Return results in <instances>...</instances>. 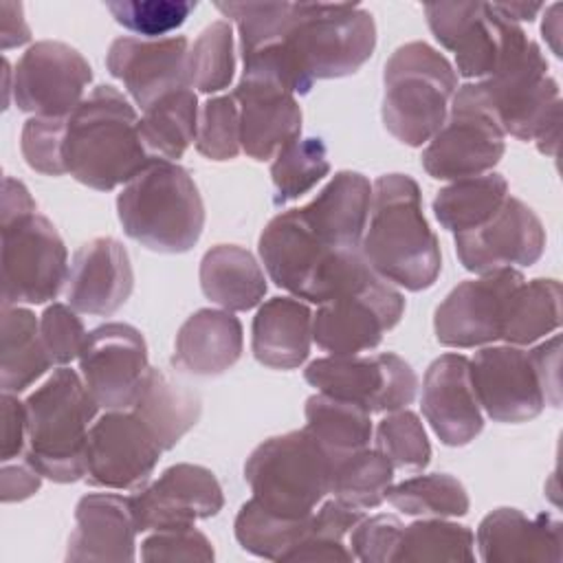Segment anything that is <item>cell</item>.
Returning <instances> with one entry per match:
<instances>
[{
  "instance_id": "obj_1",
  "label": "cell",
  "mask_w": 563,
  "mask_h": 563,
  "mask_svg": "<svg viewBox=\"0 0 563 563\" xmlns=\"http://www.w3.org/2000/svg\"><path fill=\"white\" fill-rule=\"evenodd\" d=\"M376 24L361 4L290 2L279 42L244 55V70L268 73L295 95L319 79L354 75L374 53Z\"/></svg>"
},
{
  "instance_id": "obj_2",
  "label": "cell",
  "mask_w": 563,
  "mask_h": 563,
  "mask_svg": "<svg viewBox=\"0 0 563 563\" xmlns=\"http://www.w3.org/2000/svg\"><path fill=\"white\" fill-rule=\"evenodd\" d=\"M361 253L369 268L405 290L431 288L442 268L435 233L422 213L418 183L407 174H385L372 185Z\"/></svg>"
},
{
  "instance_id": "obj_3",
  "label": "cell",
  "mask_w": 563,
  "mask_h": 563,
  "mask_svg": "<svg viewBox=\"0 0 563 563\" xmlns=\"http://www.w3.org/2000/svg\"><path fill=\"white\" fill-rule=\"evenodd\" d=\"M150 161L136 110L114 86H97L66 117L64 167L77 183L110 191L130 183Z\"/></svg>"
},
{
  "instance_id": "obj_4",
  "label": "cell",
  "mask_w": 563,
  "mask_h": 563,
  "mask_svg": "<svg viewBox=\"0 0 563 563\" xmlns=\"http://www.w3.org/2000/svg\"><path fill=\"white\" fill-rule=\"evenodd\" d=\"M490 114L504 134L534 141L539 152L554 156L561 132L559 84L548 75V62L537 42L517 53L488 79L464 84L453 95Z\"/></svg>"
},
{
  "instance_id": "obj_5",
  "label": "cell",
  "mask_w": 563,
  "mask_h": 563,
  "mask_svg": "<svg viewBox=\"0 0 563 563\" xmlns=\"http://www.w3.org/2000/svg\"><path fill=\"white\" fill-rule=\"evenodd\" d=\"M257 251L275 286L312 303L332 299L372 271L361 249H343L323 240L301 207L277 213L264 227Z\"/></svg>"
},
{
  "instance_id": "obj_6",
  "label": "cell",
  "mask_w": 563,
  "mask_h": 563,
  "mask_svg": "<svg viewBox=\"0 0 563 563\" xmlns=\"http://www.w3.org/2000/svg\"><path fill=\"white\" fill-rule=\"evenodd\" d=\"M128 238L156 253L189 251L205 229V205L185 167L152 158L117 196Z\"/></svg>"
},
{
  "instance_id": "obj_7",
  "label": "cell",
  "mask_w": 563,
  "mask_h": 563,
  "mask_svg": "<svg viewBox=\"0 0 563 563\" xmlns=\"http://www.w3.org/2000/svg\"><path fill=\"white\" fill-rule=\"evenodd\" d=\"M24 457L42 477L70 484L86 475V442L97 400L75 369L59 367L26 400Z\"/></svg>"
},
{
  "instance_id": "obj_8",
  "label": "cell",
  "mask_w": 563,
  "mask_h": 563,
  "mask_svg": "<svg viewBox=\"0 0 563 563\" xmlns=\"http://www.w3.org/2000/svg\"><path fill=\"white\" fill-rule=\"evenodd\" d=\"M383 123L409 147H420L442 128L457 90L449 59L427 42L398 46L383 73Z\"/></svg>"
},
{
  "instance_id": "obj_9",
  "label": "cell",
  "mask_w": 563,
  "mask_h": 563,
  "mask_svg": "<svg viewBox=\"0 0 563 563\" xmlns=\"http://www.w3.org/2000/svg\"><path fill=\"white\" fill-rule=\"evenodd\" d=\"M334 462L306 431H288L257 444L244 464V479L253 499L264 508L306 519L330 493Z\"/></svg>"
},
{
  "instance_id": "obj_10",
  "label": "cell",
  "mask_w": 563,
  "mask_h": 563,
  "mask_svg": "<svg viewBox=\"0 0 563 563\" xmlns=\"http://www.w3.org/2000/svg\"><path fill=\"white\" fill-rule=\"evenodd\" d=\"M424 15L433 37L455 53L457 73L466 79H488L530 42L490 2H429Z\"/></svg>"
},
{
  "instance_id": "obj_11",
  "label": "cell",
  "mask_w": 563,
  "mask_h": 563,
  "mask_svg": "<svg viewBox=\"0 0 563 563\" xmlns=\"http://www.w3.org/2000/svg\"><path fill=\"white\" fill-rule=\"evenodd\" d=\"M2 306L46 303L68 282V251L53 222L37 211L0 222Z\"/></svg>"
},
{
  "instance_id": "obj_12",
  "label": "cell",
  "mask_w": 563,
  "mask_h": 563,
  "mask_svg": "<svg viewBox=\"0 0 563 563\" xmlns=\"http://www.w3.org/2000/svg\"><path fill=\"white\" fill-rule=\"evenodd\" d=\"M319 306L312 317V341L330 354H361L376 347L400 321L405 297L369 271Z\"/></svg>"
},
{
  "instance_id": "obj_13",
  "label": "cell",
  "mask_w": 563,
  "mask_h": 563,
  "mask_svg": "<svg viewBox=\"0 0 563 563\" xmlns=\"http://www.w3.org/2000/svg\"><path fill=\"white\" fill-rule=\"evenodd\" d=\"M303 378L319 394L356 402L369 413L405 409L418 391L413 367L394 352L330 354L312 361L303 369Z\"/></svg>"
},
{
  "instance_id": "obj_14",
  "label": "cell",
  "mask_w": 563,
  "mask_h": 563,
  "mask_svg": "<svg viewBox=\"0 0 563 563\" xmlns=\"http://www.w3.org/2000/svg\"><path fill=\"white\" fill-rule=\"evenodd\" d=\"M163 449L130 409H112L92 422L86 442V475L90 486L130 490L150 482Z\"/></svg>"
},
{
  "instance_id": "obj_15",
  "label": "cell",
  "mask_w": 563,
  "mask_h": 563,
  "mask_svg": "<svg viewBox=\"0 0 563 563\" xmlns=\"http://www.w3.org/2000/svg\"><path fill=\"white\" fill-rule=\"evenodd\" d=\"M92 81L86 57L55 40H42L26 48L13 70V101L33 117H68Z\"/></svg>"
},
{
  "instance_id": "obj_16",
  "label": "cell",
  "mask_w": 563,
  "mask_h": 563,
  "mask_svg": "<svg viewBox=\"0 0 563 563\" xmlns=\"http://www.w3.org/2000/svg\"><path fill=\"white\" fill-rule=\"evenodd\" d=\"M79 369L99 407L130 409L150 372L143 334L121 321L90 330L79 354Z\"/></svg>"
},
{
  "instance_id": "obj_17",
  "label": "cell",
  "mask_w": 563,
  "mask_h": 563,
  "mask_svg": "<svg viewBox=\"0 0 563 563\" xmlns=\"http://www.w3.org/2000/svg\"><path fill=\"white\" fill-rule=\"evenodd\" d=\"M128 501L136 530L147 532L189 528L198 519L216 517L224 506V495L207 466L183 462L139 486Z\"/></svg>"
},
{
  "instance_id": "obj_18",
  "label": "cell",
  "mask_w": 563,
  "mask_h": 563,
  "mask_svg": "<svg viewBox=\"0 0 563 563\" xmlns=\"http://www.w3.org/2000/svg\"><path fill=\"white\" fill-rule=\"evenodd\" d=\"M521 282L519 271L499 268L457 284L435 310V339L460 350L501 339L508 299Z\"/></svg>"
},
{
  "instance_id": "obj_19",
  "label": "cell",
  "mask_w": 563,
  "mask_h": 563,
  "mask_svg": "<svg viewBox=\"0 0 563 563\" xmlns=\"http://www.w3.org/2000/svg\"><path fill=\"white\" fill-rule=\"evenodd\" d=\"M479 407L495 422H526L548 405L530 350L519 345L482 347L471 361Z\"/></svg>"
},
{
  "instance_id": "obj_20",
  "label": "cell",
  "mask_w": 563,
  "mask_h": 563,
  "mask_svg": "<svg viewBox=\"0 0 563 563\" xmlns=\"http://www.w3.org/2000/svg\"><path fill=\"white\" fill-rule=\"evenodd\" d=\"M504 136L490 114L453 99L446 121L422 150V167L438 180L482 176L504 156Z\"/></svg>"
},
{
  "instance_id": "obj_21",
  "label": "cell",
  "mask_w": 563,
  "mask_h": 563,
  "mask_svg": "<svg viewBox=\"0 0 563 563\" xmlns=\"http://www.w3.org/2000/svg\"><path fill=\"white\" fill-rule=\"evenodd\" d=\"M545 249V229L539 216L519 198L508 196L497 213L477 229L455 233L460 264L477 275L499 268L530 266Z\"/></svg>"
},
{
  "instance_id": "obj_22",
  "label": "cell",
  "mask_w": 563,
  "mask_h": 563,
  "mask_svg": "<svg viewBox=\"0 0 563 563\" xmlns=\"http://www.w3.org/2000/svg\"><path fill=\"white\" fill-rule=\"evenodd\" d=\"M189 42L183 35L172 37H117L106 55L112 77L123 81L125 90L141 110H147L161 97L189 88Z\"/></svg>"
},
{
  "instance_id": "obj_23",
  "label": "cell",
  "mask_w": 563,
  "mask_h": 563,
  "mask_svg": "<svg viewBox=\"0 0 563 563\" xmlns=\"http://www.w3.org/2000/svg\"><path fill=\"white\" fill-rule=\"evenodd\" d=\"M233 99L240 110V143L246 156L268 161L301 136V108L295 92L277 77L242 70Z\"/></svg>"
},
{
  "instance_id": "obj_24",
  "label": "cell",
  "mask_w": 563,
  "mask_h": 563,
  "mask_svg": "<svg viewBox=\"0 0 563 563\" xmlns=\"http://www.w3.org/2000/svg\"><path fill=\"white\" fill-rule=\"evenodd\" d=\"M420 405L433 433L446 446H464L484 429L471 361L462 354H442L427 367Z\"/></svg>"
},
{
  "instance_id": "obj_25",
  "label": "cell",
  "mask_w": 563,
  "mask_h": 563,
  "mask_svg": "<svg viewBox=\"0 0 563 563\" xmlns=\"http://www.w3.org/2000/svg\"><path fill=\"white\" fill-rule=\"evenodd\" d=\"M134 271L125 246L114 238H92L70 262L66 299L77 312L108 317L132 295Z\"/></svg>"
},
{
  "instance_id": "obj_26",
  "label": "cell",
  "mask_w": 563,
  "mask_h": 563,
  "mask_svg": "<svg viewBox=\"0 0 563 563\" xmlns=\"http://www.w3.org/2000/svg\"><path fill=\"white\" fill-rule=\"evenodd\" d=\"M479 559L486 563H561L563 523L552 515L528 517L495 508L477 526Z\"/></svg>"
},
{
  "instance_id": "obj_27",
  "label": "cell",
  "mask_w": 563,
  "mask_h": 563,
  "mask_svg": "<svg viewBox=\"0 0 563 563\" xmlns=\"http://www.w3.org/2000/svg\"><path fill=\"white\" fill-rule=\"evenodd\" d=\"M136 532L128 497L84 495L75 506V530L68 539L66 561H134Z\"/></svg>"
},
{
  "instance_id": "obj_28",
  "label": "cell",
  "mask_w": 563,
  "mask_h": 563,
  "mask_svg": "<svg viewBox=\"0 0 563 563\" xmlns=\"http://www.w3.org/2000/svg\"><path fill=\"white\" fill-rule=\"evenodd\" d=\"M242 347V323L233 312L200 308L178 328L172 363L194 376H218L240 361Z\"/></svg>"
},
{
  "instance_id": "obj_29",
  "label": "cell",
  "mask_w": 563,
  "mask_h": 563,
  "mask_svg": "<svg viewBox=\"0 0 563 563\" xmlns=\"http://www.w3.org/2000/svg\"><path fill=\"white\" fill-rule=\"evenodd\" d=\"M312 343V312L297 297H273L253 317L251 352L271 369H295Z\"/></svg>"
},
{
  "instance_id": "obj_30",
  "label": "cell",
  "mask_w": 563,
  "mask_h": 563,
  "mask_svg": "<svg viewBox=\"0 0 563 563\" xmlns=\"http://www.w3.org/2000/svg\"><path fill=\"white\" fill-rule=\"evenodd\" d=\"M372 205V185L358 172H336L330 183L301 207L310 227L330 244L361 249Z\"/></svg>"
},
{
  "instance_id": "obj_31",
  "label": "cell",
  "mask_w": 563,
  "mask_h": 563,
  "mask_svg": "<svg viewBox=\"0 0 563 563\" xmlns=\"http://www.w3.org/2000/svg\"><path fill=\"white\" fill-rule=\"evenodd\" d=\"M198 277L205 297L229 312L251 310L266 295L262 266L238 244L211 246L200 260Z\"/></svg>"
},
{
  "instance_id": "obj_32",
  "label": "cell",
  "mask_w": 563,
  "mask_h": 563,
  "mask_svg": "<svg viewBox=\"0 0 563 563\" xmlns=\"http://www.w3.org/2000/svg\"><path fill=\"white\" fill-rule=\"evenodd\" d=\"M130 409L143 420L163 451L174 449L198 422L202 411L198 394L174 383L167 374L154 367H150Z\"/></svg>"
},
{
  "instance_id": "obj_33",
  "label": "cell",
  "mask_w": 563,
  "mask_h": 563,
  "mask_svg": "<svg viewBox=\"0 0 563 563\" xmlns=\"http://www.w3.org/2000/svg\"><path fill=\"white\" fill-rule=\"evenodd\" d=\"M0 341V385L4 391H24L53 365L40 334V321L26 308L2 306Z\"/></svg>"
},
{
  "instance_id": "obj_34",
  "label": "cell",
  "mask_w": 563,
  "mask_h": 563,
  "mask_svg": "<svg viewBox=\"0 0 563 563\" xmlns=\"http://www.w3.org/2000/svg\"><path fill=\"white\" fill-rule=\"evenodd\" d=\"M303 429L319 442L334 464L365 449L372 440L369 411L356 402L325 394H314L306 400Z\"/></svg>"
},
{
  "instance_id": "obj_35",
  "label": "cell",
  "mask_w": 563,
  "mask_h": 563,
  "mask_svg": "<svg viewBox=\"0 0 563 563\" xmlns=\"http://www.w3.org/2000/svg\"><path fill=\"white\" fill-rule=\"evenodd\" d=\"M198 99L191 88L174 90L154 101L139 119V134L150 154L178 161L196 141Z\"/></svg>"
},
{
  "instance_id": "obj_36",
  "label": "cell",
  "mask_w": 563,
  "mask_h": 563,
  "mask_svg": "<svg viewBox=\"0 0 563 563\" xmlns=\"http://www.w3.org/2000/svg\"><path fill=\"white\" fill-rule=\"evenodd\" d=\"M508 196V183L501 174L460 178L438 191L433 216L451 233L471 231L490 220Z\"/></svg>"
},
{
  "instance_id": "obj_37",
  "label": "cell",
  "mask_w": 563,
  "mask_h": 563,
  "mask_svg": "<svg viewBox=\"0 0 563 563\" xmlns=\"http://www.w3.org/2000/svg\"><path fill=\"white\" fill-rule=\"evenodd\" d=\"M561 323V284L556 279L521 282L506 308L501 339L508 345H530Z\"/></svg>"
},
{
  "instance_id": "obj_38",
  "label": "cell",
  "mask_w": 563,
  "mask_h": 563,
  "mask_svg": "<svg viewBox=\"0 0 563 563\" xmlns=\"http://www.w3.org/2000/svg\"><path fill=\"white\" fill-rule=\"evenodd\" d=\"M475 537L471 528L446 521L444 517H422L402 526L394 563H438V561H475Z\"/></svg>"
},
{
  "instance_id": "obj_39",
  "label": "cell",
  "mask_w": 563,
  "mask_h": 563,
  "mask_svg": "<svg viewBox=\"0 0 563 563\" xmlns=\"http://www.w3.org/2000/svg\"><path fill=\"white\" fill-rule=\"evenodd\" d=\"M310 517L288 519L264 508L257 499L251 497L235 515V539L242 550L255 556L284 561L286 554L303 539Z\"/></svg>"
},
{
  "instance_id": "obj_40",
  "label": "cell",
  "mask_w": 563,
  "mask_h": 563,
  "mask_svg": "<svg viewBox=\"0 0 563 563\" xmlns=\"http://www.w3.org/2000/svg\"><path fill=\"white\" fill-rule=\"evenodd\" d=\"M394 466L378 449H361L334 464L330 493L358 510L376 508L387 499Z\"/></svg>"
},
{
  "instance_id": "obj_41",
  "label": "cell",
  "mask_w": 563,
  "mask_h": 563,
  "mask_svg": "<svg viewBox=\"0 0 563 563\" xmlns=\"http://www.w3.org/2000/svg\"><path fill=\"white\" fill-rule=\"evenodd\" d=\"M387 499L411 517H462L471 506L466 488L449 473L416 475L396 486L391 484Z\"/></svg>"
},
{
  "instance_id": "obj_42",
  "label": "cell",
  "mask_w": 563,
  "mask_h": 563,
  "mask_svg": "<svg viewBox=\"0 0 563 563\" xmlns=\"http://www.w3.org/2000/svg\"><path fill=\"white\" fill-rule=\"evenodd\" d=\"M330 172L328 147L323 139H292L275 156L271 165V178L275 187V207L286 205L308 194Z\"/></svg>"
},
{
  "instance_id": "obj_43",
  "label": "cell",
  "mask_w": 563,
  "mask_h": 563,
  "mask_svg": "<svg viewBox=\"0 0 563 563\" xmlns=\"http://www.w3.org/2000/svg\"><path fill=\"white\" fill-rule=\"evenodd\" d=\"M363 517V510L352 508L336 497L325 501L317 512H312L303 539L286 554L284 561H354V554L343 539Z\"/></svg>"
},
{
  "instance_id": "obj_44",
  "label": "cell",
  "mask_w": 563,
  "mask_h": 563,
  "mask_svg": "<svg viewBox=\"0 0 563 563\" xmlns=\"http://www.w3.org/2000/svg\"><path fill=\"white\" fill-rule=\"evenodd\" d=\"M189 86L200 92H218L224 90L235 70L233 55V29L229 20L211 22L189 48L187 59Z\"/></svg>"
},
{
  "instance_id": "obj_45",
  "label": "cell",
  "mask_w": 563,
  "mask_h": 563,
  "mask_svg": "<svg viewBox=\"0 0 563 563\" xmlns=\"http://www.w3.org/2000/svg\"><path fill=\"white\" fill-rule=\"evenodd\" d=\"M376 449L394 468L420 471L431 460V444L420 418L405 409L389 411L376 427Z\"/></svg>"
},
{
  "instance_id": "obj_46",
  "label": "cell",
  "mask_w": 563,
  "mask_h": 563,
  "mask_svg": "<svg viewBox=\"0 0 563 563\" xmlns=\"http://www.w3.org/2000/svg\"><path fill=\"white\" fill-rule=\"evenodd\" d=\"M194 0H108L106 9L128 31L158 37L176 31L194 13Z\"/></svg>"
},
{
  "instance_id": "obj_47",
  "label": "cell",
  "mask_w": 563,
  "mask_h": 563,
  "mask_svg": "<svg viewBox=\"0 0 563 563\" xmlns=\"http://www.w3.org/2000/svg\"><path fill=\"white\" fill-rule=\"evenodd\" d=\"M196 150L209 161H231L240 154V110L233 95L213 97L202 106Z\"/></svg>"
},
{
  "instance_id": "obj_48",
  "label": "cell",
  "mask_w": 563,
  "mask_h": 563,
  "mask_svg": "<svg viewBox=\"0 0 563 563\" xmlns=\"http://www.w3.org/2000/svg\"><path fill=\"white\" fill-rule=\"evenodd\" d=\"M66 117H31L20 136L26 165L46 176L66 174L64 167Z\"/></svg>"
},
{
  "instance_id": "obj_49",
  "label": "cell",
  "mask_w": 563,
  "mask_h": 563,
  "mask_svg": "<svg viewBox=\"0 0 563 563\" xmlns=\"http://www.w3.org/2000/svg\"><path fill=\"white\" fill-rule=\"evenodd\" d=\"M40 334L53 365H68L79 358L88 336L77 310L66 303H53L42 312Z\"/></svg>"
},
{
  "instance_id": "obj_50",
  "label": "cell",
  "mask_w": 563,
  "mask_h": 563,
  "mask_svg": "<svg viewBox=\"0 0 563 563\" xmlns=\"http://www.w3.org/2000/svg\"><path fill=\"white\" fill-rule=\"evenodd\" d=\"M141 559L147 563L158 561H200L209 563L216 559L211 541L196 530L189 528H172V530H154L141 543Z\"/></svg>"
},
{
  "instance_id": "obj_51",
  "label": "cell",
  "mask_w": 563,
  "mask_h": 563,
  "mask_svg": "<svg viewBox=\"0 0 563 563\" xmlns=\"http://www.w3.org/2000/svg\"><path fill=\"white\" fill-rule=\"evenodd\" d=\"M402 532V523L394 515L363 517L350 532V550L363 563H389Z\"/></svg>"
},
{
  "instance_id": "obj_52",
  "label": "cell",
  "mask_w": 563,
  "mask_h": 563,
  "mask_svg": "<svg viewBox=\"0 0 563 563\" xmlns=\"http://www.w3.org/2000/svg\"><path fill=\"white\" fill-rule=\"evenodd\" d=\"M2 462L24 457L26 451V409L11 391L2 394Z\"/></svg>"
},
{
  "instance_id": "obj_53",
  "label": "cell",
  "mask_w": 563,
  "mask_h": 563,
  "mask_svg": "<svg viewBox=\"0 0 563 563\" xmlns=\"http://www.w3.org/2000/svg\"><path fill=\"white\" fill-rule=\"evenodd\" d=\"M40 484H42V473L26 457H22L15 464L2 462L0 497L4 504L22 501L31 497L33 493L40 490Z\"/></svg>"
},
{
  "instance_id": "obj_54",
  "label": "cell",
  "mask_w": 563,
  "mask_h": 563,
  "mask_svg": "<svg viewBox=\"0 0 563 563\" xmlns=\"http://www.w3.org/2000/svg\"><path fill=\"white\" fill-rule=\"evenodd\" d=\"M559 347H561V336L554 334L550 341L537 345L530 350L532 361L537 365L539 378L543 383L545 396H548V405L559 407L561 402V376H559Z\"/></svg>"
},
{
  "instance_id": "obj_55",
  "label": "cell",
  "mask_w": 563,
  "mask_h": 563,
  "mask_svg": "<svg viewBox=\"0 0 563 563\" xmlns=\"http://www.w3.org/2000/svg\"><path fill=\"white\" fill-rule=\"evenodd\" d=\"M31 40L29 24L24 20V9L20 2H0V44L2 51L22 46Z\"/></svg>"
},
{
  "instance_id": "obj_56",
  "label": "cell",
  "mask_w": 563,
  "mask_h": 563,
  "mask_svg": "<svg viewBox=\"0 0 563 563\" xmlns=\"http://www.w3.org/2000/svg\"><path fill=\"white\" fill-rule=\"evenodd\" d=\"M35 209V200L31 198L29 189L24 187V183L7 176L4 178V187H2V207H0V222L18 218V216H26L33 213Z\"/></svg>"
},
{
  "instance_id": "obj_57",
  "label": "cell",
  "mask_w": 563,
  "mask_h": 563,
  "mask_svg": "<svg viewBox=\"0 0 563 563\" xmlns=\"http://www.w3.org/2000/svg\"><path fill=\"white\" fill-rule=\"evenodd\" d=\"M497 7V11L508 18L510 22H519V20H528L532 22L534 15L543 9V4H528V2H493Z\"/></svg>"
},
{
  "instance_id": "obj_58",
  "label": "cell",
  "mask_w": 563,
  "mask_h": 563,
  "mask_svg": "<svg viewBox=\"0 0 563 563\" xmlns=\"http://www.w3.org/2000/svg\"><path fill=\"white\" fill-rule=\"evenodd\" d=\"M559 11H561V4H552L548 11H545V18H543V24H541V31H543V37L550 42L552 51L556 57H561V46H559Z\"/></svg>"
}]
</instances>
